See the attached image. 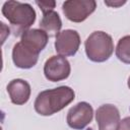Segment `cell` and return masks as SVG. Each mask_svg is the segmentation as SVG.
Returning a JSON list of instances; mask_svg holds the SVG:
<instances>
[{
  "mask_svg": "<svg viewBox=\"0 0 130 130\" xmlns=\"http://www.w3.org/2000/svg\"><path fill=\"white\" fill-rule=\"evenodd\" d=\"M116 56L121 62L130 64V36H125L119 40L116 47Z\"/></svg>",
  "mask_w": 130,
  "mask_h": 130,
  "instance_id": "4fadbf2b",
  "label": "cell"
},
{
  "mask_svg": "<svg viewBox=\"0 0 130 130\" xmlns=\"http://www.w3.org/2000/svg\"><path fill=\"white\" fill-rule=\"evenodd\" d=\"M80 46V36L74 29H64L55 41V50L59 56L70 57L74 56Z\"/></svg>",
  "mask_w": 130,
  "mask_h": 130,
  "instance_id": "52a82bcc",
  "label": "cell"
},
{
  "mask_svg": "<svg viewBox=\"0 0 130 130\" xmlns=\"http://www.w3.org/2000/svg\"><path fill=\"white\" fill-rule=\"evenodd\" d=\"M96 8L94 0H67L62 5L65 17L73 22L84 21Z\"/></svg>",
  "mask_w": 130,
  "mask_h": 130,
  "instance_id": "277c9868",
  "label": "cell"
},
{
  "mask_svg": "<svg viewBox=\"0 0 130 130\" xmlns=\"http://www.w3.org/2000/svg\"><path fill=\"white\" fill-rule=\"evenodd\" d=\"M127 84H128V87L130 88V76H129V78H128V81H127Z\"/></svg>",
  "mask_w": 130,
  "mask_h": 130,
  "instance_id": "e0dca14e",
  "label": "cell"
},
{
  "mask_svg": "<svg viewBox=\"0 0 130 130\" xmlns=\"http://www.w3.org/2000/svg\"><path fill=\"white\" fill-rule=\"evenodd\" d=\"M40 27L41 29L46 31L50 38L57 37L61 32L60 30L62 27V21L59 14L54 10L43 13V17L40 22Z\"/></svg>",
  "mask_w": 130,
  "mask_h": 130,
  "instance_id": "7c38bea8",
  "label": "cell"
},
{
  "mask_svg": "<svg viewBox=\"0 0 130 130\" xmlns=\"http://www.w3.org/2000/svg\"><path fill=\"white\" fill-rule=\"evenodd\" d=\"M92 117V107L86 102H80L68 111L66 121L70 128L74 130H82L91 122Z\"/></svg>",
  "mask_w": 130,
  "mask_h": 130,
  "instance_id": "8992f818",
  "label": "cell"
},
{
  "mask_svg": "<svg viewBox=\"0 0 130 130\" xmlns=\"http://www.w3.org/2000/svg\"><path fill=\"white\" fill-rule=\"evenodd\" d=\"M39 54L22 42H18L12 49V61L20 69H29L38 63Z\"/></svg>",
  "mask_w": 130,
  "mask_h": 130,
  "instance_id": "9c48e42d",
  "label": "cell"
},
{
  "mask_svg": "<svg viewBox=\"0 0 130 130\" xmlns=\"http://www.w3.org/2000/svg\"><path fill=\"white\" fill-rule=\"evenodd\" d=\"M2 14L11 24L14 36H21L35 23L37 13L28 3L19 1H6L2 6Z\"/></svg>",
  "mask_w": 130,
  "mask_h": 130,
  "instance_id": "7a4b0ae2",
  "label": "cell"
},
{
  "mask_svg": "<svg viewBox=\"0 0 130 130\" xmlns=\"http://www.w3.org/2000/svg\"><path fill=\"white\" fill-rule=\"evenodd\" d=\"M119 130H130V116L126 117L120 121Z\"/></svg>",
  "mask_w": 130,
  "mask_h": 130,
  "instance_id": "9a60e30c",
  "label": "cell"
},
{
  "mask_svg": "<svg viewBox=\"0 0 130 130\" xmlns=\"http://www.w3.org/2000/svg\"><path fill=\"white\" fill-rule=\"evenodd\" d=\"M74 99V90L69 86L62 85L41 91L36 98L34 107L39 115L52 116L67 107Z\"/></svg>",
  "mask_w": 130,
  "mask_h": 130,
  "instance_id": "6da1fadb",
  "label": "cell"
},
{
  "mask_svg": "<svg viewBox=\"0 0 130 130\" xmlns=\"http://www.w3.org/2000/svg\"><path fill=\"white\" fill-rule=\"evenodd\" d=\"M95 120L99 130H119L120 112L114 105H102L96 109Z\"/></svg>",
  "mask_w": 130,
  "mask_h": 130,
  "instance_id": "ba28073f",
  "label": "cell"
},
{
  "mask_svg": "<svg viewBox=\"0 0 130 130\" xmlns=\"http://www.w3.org/2000/svg\"><path fill=\"white\" fill-rule=\"evenodd\" d=\"M87 58L96 63H102L110 59L114 53V42L112 37L102 30L91 32L84 43Z\"/></svg>",
  "mask_w": 130,
  "mask_h": 130,
  "instance_id": "3957f363",
  "label": "cell"
},
{
  "mask_svg": "<svg viewBox=\"0 0 130 130\" xmlns=\"http://www.w3.org/2000/svg\"><path fill=\"white\" fill-rule=\"evenodd\" d=\"M49 36L41 28H29L20 36V42L38 53H41L48 44Z\"/></svg>",
  "mask_w": 130,
  "mask_h": 130,
  "instance_id": "8fae6325",
  "label": "cell"
},
{
  "mask_svg": "<svg viewBox=\"0 0 130 130\" xmlns=\"http://www.w3.org/2000/svg\"><path fill=\"white\" fill-rule=\"evenodd\" d=\"M36 4L40 7V9L42 10L43 13H46L48 11L54 10V8L56 6V2L53 1V0H49V1H36Z\"/></svg>",
  "mask_w": 130,
  "mask_h": 130,
  "instance_id": "5bb4252c",
  "label": "cell"
},
{
  "mask_svg": "<svg viewBox=\"0 0 130 130\" xmlns=\"http://www.w3.org/2000/svg\"><path fill=\"white\" fill-rule=\"evenodd\" d=\"M126 3V1H109V0H105V4L110 6V7H120L122 5H124Z\"/></svg>",
  "mask_w": 130,
  "mask_h": 130,
  "instance_id": "2e32d148",
  "label": "cell"
},
{
  "mask_svg": "<svg viewBox=\"0 0 130 130\" xmlns=\"http://www.w3.org/2000/svg\"><path fill=\"white\" fill-rule=\"evenodd\" d=\"M30 85L29 83L21 78L12 79L7 84V92L9 94L12 104L20 106L27 103L30 98Z\"/></svg>",
  "mask_w": 130,
  "mask_h": 130,
  "instance_id": "30bf717a",
  "label": "cell"
},
{
  "mask_svg": "<svg viewBox=\"0 0 130 130\" xmlns=\"http://www.w3.org/2000/svg\"><path fill=\"white\" fill-rule=\"evenodd\" d=\"M71 72V66L69 61L62 56H52L50 57L44 65L45 77L52 82H57L64 80L69 77Z\"/></svg>",
  "mask_w": 130,
  "mask_h": 130,
  "instance_id": "5b68a950",
  "label": "cell"
}]
</instances>
